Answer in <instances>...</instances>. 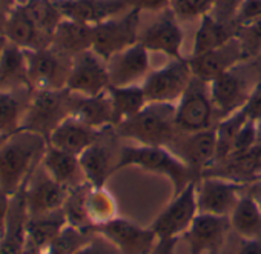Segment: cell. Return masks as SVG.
Segmentation results:
<instances>
[{"instance_id":"cell-1","label":"cell","mask_w":261,"mask_h":254,"mask_svg":"<svg viewBox=\"0 0 261 254\" xmlns=\"http://www.w3.org/2000/svg\"><path fill=\"white\" fill-rule=\"evenodd\" d=\"M48 148L39 133L19 130L0 147V188L11 197L31 179Z\"/></svg>"},{"instance_id":"cell-2","label":"cell","mask_w":261,"mask_h":254,"mask_svg":"<svg viewBox=\"0 0 261 254\" xmlns=\"http://www.w3.org/2000/svg\"><path fill=\"white\" fill-rule=\"evenodd\" d=\"M129 167H137L148 173L165 176L172 183L174 196L178 194L189 182L198 180L192 170L168 147H151L140 144L123 147L112 168V174Z\"/></svg>"},{"instance_id":"cell-3","label":"cell","mask_w":261,"mask_h":254,"mask_svg":"<svg viewBox=\"0 0 261 254\" xmlns=\"http://www.w3.org/2000/svg\"><path fill=\"white\" fill-rule=\"evenodd\" d=\"M115 130L136 144L169 148L178 133L175 103H148L139 114L117 125Z\"/></svg>"},{"instance_id":"cell-4","label":"cell","mask_w":261,"mask_h":254,"mask_svg":"<svg viewBox=\"0 0 261 254\" xmlns=\"http://www.w3.org/2000/svg\"><path fill=\"white\" fill-rule=\"evenodd\" d=\"M74 93L62 89H37L23 116L20 130L34 131L46 139L66 117L72 116Z\"/></svg>"},{"instance_id":"cell-5","label":"cell","mask_w":261,"mask_h":254,"mask_svg":"<svg viewBox=\"0 0 261 254\" xmlns=\"http://www.w3.org/2000/svg\"><path fill=\"white\" fill-rule=\"evenodd\" d=\"M142 11L129 8L120 16L92 27V51L108 62L115 54L139 42Z\"/></svg>"},{"instance_id":"cell-6","label":"cell","mask_w":261,"mask_h":254,"mask_svg":"<svg viewBox=\"0 0 261 254\" xmlns=\"http://www.w3.org/2000/svg\"><path fill=\"white\" fill-rule=\"evenodd\" d=\"M215 108L211 100L209 85L192 77L185 94L175 103V125L178 131L189 134L212 128Z\"/></svg>"},{"instance_id":"cell-7","label":"cell","mask_w":261,"mask_h":254,"mask_svg":"<svg viewBox=\"0 0 261 254\" xmlns=\"http://www.w3.org/2000/svg\"><path fill=\"white\" fill-rule=\"evenodd\" d=\"M192 77L188 59H171L162 68L151 71L143 80L148 103H177Z\"/></svg>"},{"instance_id":"cell-8","label":"cell","mask_w":261,"mask_h":254,"mask_svg":"<svg viewBox=\"0 0 261 254\" xmlns=\"http://www.w3.org/2000/svg\"><path fill=\"white\" fill-rule=\"evenodd\" d=\"M91 231L109 240L120 254H151L159 242L151 226L143 228L133 220L117 216L92 225Z\"/></svg>"},{"instance_id":"cell-9","label":"cell","mask_w":261,"mask_h":254,"mask_svg":"<svg viewBox=\"0 0 261 254\" xmlns=\"http://www.w3.org/2000/svg\"><path fill=\"white\" fill-rule=\"evenodd\" d=\"M198 214L197 205V180L189 182L171 203L155 217L151 229L159 239L181 237Z\"/></svg>"},{"instance_id":"cell-10","label":"cell","mask_w":261,"mask_h":254,"mask_svg":"<svg viewBox=\"0 0 261 254\" xmlns=\"http://www.w3.org/2000/svg\"><path fill=\"white\" fill-rule=\"evenodd\" d=\"M30 85L37 89H62L66 88V80L71 71V63L65 65L68 56L60 54L54 48L25 50Z\"/></svg>"},{"instance_id":"cell-11","label":"cell","mask_w":261,"mask_h":254,"mask_svg":"<svg viewBox=\"0 0 261 254\" xmlns=\"http://www.w3.org/2000/svg\"><path fill=\"white\" fill-rule=\"evenodd\" d=\"M111 85L108 62L92 50L72 57L66 88L79 96H97L105 93Z\"/></svg>"},{"instance_id":"cell-12","label":"cell","mask_w":261,"mask_h":254,"mask_svg":"<svg viewBox=\"0 0 261 254\" xmlns=\"http://www.w3.org/2000/svg\"><path fill=\"white\" fill-rule=\"evenodd\" d=\"M244 183L220 176H201L197 180V205L198 213L230 216L240 200V191Z\"/></svg>"},{"instance_id":"cell-13","label":"cell","mask_w":261,"mask_h":254,"mask_svg":"<svg viewBox=\"0 0 261 254\" xmlns=\"http://www.w3.org/2000/svg\"><path fill=\"white\" fill-rule=\"evenodd\" d=\"M185 34L180 20L171 8L159 13L157 19L140 33L139 42L149 53H162L171 59H181Z\"/></svg>"},{"instance_id":"cell-14","label":"cell","mask_w":261,"mask_h":254,"mask_svg":"<svg viewBox=\"0 0 261 254\" xmlns=\"http://www.w3.org/2000/svg\"><path fill=\"white\" fill-rule=\"evenodd\" d=\"M229 228L230 220L227 216L198 213L181 239L188 243L191 254L218 252L226 240Z\"/></svg>"},{"instance_id":"cell-15","label":"cell","mask_w":261,"mask_h":254,"mask_svg":"<svg viewBox=\"0 0 261 254\" xmlns=\"http://www.w3.org/2000/svg\"><path fill=\"white\" fill-rule=\"evenodd\" d=\"M68 194L69 188L54 180L45 170L43 174H33L25 185V203L28 216L37 217L62 210Z\"/></svg>"},{"instance_id":"cell-16","label":"cell","mask_w":261,"mask_h":254,"mask_svg":"<svg viewBox=\"0 0 261 254\" xmlns=\"http://www.w3.org/2000/svg\"><path fill=\"white\" fill-rule=\"evenodd\" d=\"M171 148L195 174L197 179L201 173L215 162L217 156V130L215 126L204 131L185 134L181 139H175Z\"/></svg>"},{"instance_id":"cell-17","label":"cell","mask_w":261,"mask_h":254,"mask_svg":"<svg viewBox=\"0 0 261 254\" xmlns=\"http://www.w3.org/2000/svg\"><path fill=\"white\" fill-rule=\"evenodd\" d=\"M189 66L192 71V76L209 83L215 77L235 70V66L244 60L243 50L238 42V39L233 36L227 43L223 47L203 53L200 56H191L188 57Z\"/></svg>"},{"instance_id":"cell-18","label":"cell","mask_w":261,"mask_h":254,"mask_svg":"<svg viewBox=\"0 0 261 254\" xmlns=\"http://www.w3.org/2000/svg\"><path fill=\"white\" fill-rule=\"evenodd\" d=\"M149 54L151 53L140 42H137L136 45L111 57L108 60L111 85L126 86L143 83V80L151 73Z\"/></svg>"},{"instance_id":"cell-19","label":"cell","mask_w":261,"mask_h":254,"mask_svg":"<svg viewBox=\"0 0 261 254\" xmlns=\"http://www.w3.org/2000/svg\"><path fill=\"white\" fill-rule=\"evenodd\" d=\"M63 19L97 25L129 10L126 0H54Z\"/></svg>"},{"instance_id":"cell-20","label":"cell","mask_w":261,"mask_h":254,"mask_svg":"<svg viewBox=\"0 0 261 254\" xmlns=\"http://www.w3.org/2000/svg\"><path fill=\"white\" fill-rule=\"evenodd\" d=\"M207 85L215 112L220 114L221 119L241 109L250 94L244 79L235 70L215 77Z\"/></svg>"},{"instance_id":"cell-21","label":"cell","mask_w":261,"mask_h":254,"mask_svg":"<svg viewBox=\"0 0 261 254\" xmlns=\"http://www.w3.org/2000/svg\"><path fill=\"white\" fill-rule=\"evenodd\" d=\"M5 37L8 42L23 50H40L51 47V37L40 31L23 4H17L8 13L5 22Z\"/></svg>"},{"instance_id":"cell-22","label":"cell","mask_w":261,"mask_h":254,"mask_svg":"<svg viewBox=\"0 0 261 254\" xmlns=\"http://www.w3.org/2000/svg\"><path fill=\"white\" fill-rule=\"evenodd\" d=\"M100 136L101 131L91 128L75 116H69L49 134L48 145L80 156L88 147L95 144Z\"/></svg>"},{"instance_id":"cell-23","label":"cell","mask_w":261,"mask_h":254,"mask_svg":"<svg viewBox=\"0 0 261 254\" xmlns=\"http://www.w3.org/2000/svg\"><path fill=\"white\" fill-rule=\"evenodd\" d=\"M25 185L11 197L7 228L0 237V254H25L27 251V222L30 216L25 203Z\"/></svg>"},{"instance_id":"cell-24","label":"cell","mask_w":261,"mask_h":254,"mask_svg":"<svg viewBox=\"0 0 261 254\" xmlns=\"http://www.w3.org/2000/svg\"><path fill=\"white\" fill-rule=\"evenodd\" d=\"M65 225H68V222L63 214V210H57L37 217H30L27 222L25 254H39L48 249Z\"/></svg>"},{"instance_id":"cell-25","label":"cell","mask_w":261,"mask_h":254,"mask_svg":"<svg viewBox=\"0 0 261 254\" xmlns=\"http://www.w3.org/2000/svg\"><path fill=\"white\" fill-rule=\"evenodd\" d=\"M51 48L71 59L92 50V25L62 19L53 34Z\"/></svg>"},{"instance_id":"cell-26","label":"cell","mask_w":261,"mask_h":254,"mask_svg":"<svg viewBox=\"0 0 261 254\" xmlns=\"http://www.w3.org/2000/svg\"><path fill=\"white\" fill-rule=\"evenodd\" d=\"M43 170L59 183L72 190L86 183L85 176L82 173L79 156L71 154L68 151L59 150L56 147L48 145L45 156L42 159Z\"/></svg>"},{"instance_id":"cell-27","label":"cell","mask_w":261,"mask_h":254,"mask_svg":"<svg viewBox=\"0 0 261 254\" xmlns=\"http://www.w3.org/2000/svg\"><path fill=\"white\" fill-rule=\"evenodd\" d=\"M72 116L98 131H103L108 126H114V112L108 89L97 96L74 94Z\"/></svg>"},{"instance_id":"cell-28","label":"cell","mask_w":261,"mask_h":254,"mask_svg":"<svg viewBox=\"0 0 261 254\" xmlns=\"http://www.w3.org/2000/svg\"><path fill=\"white\" fill-rule=\"evenodd\" d=\"M112 112H114V126L120 125L121 122L134 117L139 114L146 105V94L142 83L136 85H126V86H115L109 85L108 88Z\"/></svg>"},{"instance_id":"cell-29","label":"cell","mask_w":261,"mask_h":254,"mask_svg":"<svg viewBox=\"0 0 261 254\" xmlns=\"http://www.w3.org/2000/svg\"><path fill=\"white\" fill-rule=\"evenodd\" d=\"M79 160L86 183H89L95 190L105 188L106 180L112 174L111 153L108 147L98 139L79 156Z\"/></svg>"},{"instance_id":"cell-30","label":"cell","mask_w":261,"mask_h":254,"mask_svg":"<svg viewBox=\"0 0 261 254\" xmlns=\"http://www.w3.org/2000/svg\"><path fill=\"white\" fill-rule=\"evenodd\" d=\"M30 85L25 50L7 42L0 50V86Z\"/></svg>"},{"instance_id":"cell-31","label":"cell","mask_w":261,"mask_h":254,"mask_svg":"<svg viewBox=\"0 0 261 254\" xmlns=\"http://www.w3.org/2000/svg\"><path fill=\"white\" fill-rule=\"evenodd\" d=\"M229 220L241 239H261V205L253 196H241Z\"/></svg>"},{"instance_id":"cell-32","label":"cell","mask_w":261,"mask_h":254,"mask_svg":"<svg viewBox=\"0 0 261 254\" xmlns=\"http://www.w3.org/2000/svg\"><path fill=\"white\" fill-rule=\"evenodd\" d=\"M233 36L235 30L221 24L212 14H206L200 19V25L195 31L191 56H200L203 53L217 50L227 43Z\"/></svg>"},{"instance_id":"cell-33","label":"cell","mask_w":261,"mask_h":254,"mask_svg":"<svg viewBox=\"0 0 261 254\" xmlns=\"http://www.w3.org/2000/svg\"><path fill=\"white\" fill-rule=\"evenodd\" d=\"M89 190H91L89 183H83L80 187L69 190V194L62 206L68 225H72L75 228L86 229V231H91V228L94 225L89 217L88 206H86V199H88Z\"/></svg>"},{"instance_id":"cell-34","label":"cell","mask_w":261,"mask_h":254,"mask_svg":"<svg viewBox=\"0 0 261 254\" xmlns=\"http://www.w3.org/2000/svg\"><path fill=\"white\" fill-rule=\"evenodd\" d=\"M22 105L10 89H0V136H10L20 130Z\"/></svg>"},{"instance_id":"cell-35","label":"cell","mask_w":261,"mask_h":254,"mask_svg":"<svg viewBox=\"0 0 261 254\" xmlns=\"http://www.w3.org/2000/svg\"><path fill=\"white\" fill-rule=\"evenodd\" d=\"M92 236L94 233L91 231L80 229L72 225H65L63 229L57 234V237L49 245L48 251L53 254H74L82 246H85L92 239Z\"/></svg>"},{"instance_id":"cell-36","label":"cell","mask_w":261,"mask_h":254,"mask_svg":"<svg viewBox=\"0 0 261 254\" xmlns=\"http://www.w3.org/2000/svg\"><path fill=\"white\" fill-rule=\"evenodd\" d=\"M86 206H88V213L89 217L92 220V223H101L106 222L112 217H115V200L114 197L105 190H95L91 187L89 193H88V199H86Z\"/></svg>"},{"instance_id":"cell-37","label":"cell","mask_w":261,"mask_h":254,"mask_svg":"<svg viewBox=\"0 0 261 254\" xmlns=\"http://www.w3.org/2000/svg\"><path fill=\"white\" fill-rule=\"evenodd\" d=\"M235 37L241 45L244 60L258 56L261 53V19L235 28Z\"/></svg>"},{"instance_id":"cell-38","label":"cell","mask_w":261,"mask_h":254,"mask_svg":"<svg viewBox=\"0 0 261 254\" xmlns=\"http://www.w3.org/2000/svg\"><path fill=\"white\" fill-rule=\"evenodd\" d=\"M215 0H171V11L178 20H195L211 14Z\"/></svg>"},{"instance_id":"cell-39","label":"cell","mask_w":261,"mask_h":254,"mask_svg":"<svg viewBox=\"0 0 261 254\" xmlns=\"http://www.w3.org/2000/svg\"><path fill=\"white\" fill-rule=\"evenodd\" d=\"M258 142V122L255 120H247L235 136L233 145H232V153L230 157L240 156L252 150ZM229 157V159H230Z\"/></svg>"},{"instance_id":"cell-40","label":"cell","mask_w":261,"mask_h":254,"mask_svg":"<svg viewBox=\"0 0 261 254\" xmlns=\"http://www.w3.org/2000/svg\"><path fill=\"white\" fill-rule=\"evenodd\" d=\"M258 19H261V0H241L233 14V27L238 28Z\"/></svg>"},{"instance_id":"cell-41","label":"cell","mask_w":261,"mask_h":254,"mask_svg":"<svg viewBox=\"0 0 261 254\" xmlns=\"http://www.w3.org/2000/svg\"><path fill=\"white\" fill-rule=\"evenodd\" d=\"M74 254H120V252L103 236L94 234L92 239L85 246H82L79 251H75Z\"/></svg>"},{"instance_id":"cell-42","label":"cell","mask_w":261,"mask_h":254,"mask_svg":"<svg viewBox=\"0 0 261 254\" xmlns=\"http://www.w3.org/2000/svg\"><path fill=\"white\" fill-rule=\"evenodd\" d=\"M243 111L249 120L261 122V82H258L250 89V94L243 106Z\"/></svg>"},{"instance_id":"cell-43","label":"cell","mask_w":261,"mask_h":254,"mask_svg":"<svg viewBox=\"0 0 261 254\" xmlns=\"http://www.w3.org/2000/svg\"><path fill=\"white\" fill-rule=\"evenodd\" d=\"M129 8H136L139 11H154L162 13L169 8L171 0H126Z\"/></svg>"},{"instance_id":"cell-44","label":"cell","mask_w":261,"mask_h":254,"mask_svg":"<svg viewBox=\"0 0 261 254\" xmlns=\"http://www.w3.org/2000/svg\"><path fill=\"white\" fill-rule=\"evenodd\" d=\"M10 205H11V196L7 194L2 188H0V237L4 236L5 228H7V219L10 213Z\"/></svg>"},{"instance_id":"cell-45","label":"cell","mask_w":261,"mask_h":254,"mask_svg":"<svg viewBox=\"0 0 261 254\" xmlns=\"http://www.w3.org/2000/svg\"><path fill=\"white\" fill-rule=\"evenodd\" d=\"M178 242V237L171 239H159L155 248L151 254H175V245Z\"/></svg>"},{"instance_id":"cell-46","label":"cell","mask_w":261,"mask_h":254,"mask_svg":"<svg viewBox=\"0 0 261 254\" xmlns=\"http://www.w3.org/2000/svg\"><path fill=\"white\" fill-rule=\"evenodd\" d=\"M237 254H261V239H243Z\"/></svg>"},{"instance_id":"cell-47","label":"cell","mask_w":261,"mask_h":254,"mask_svg":"<svg viewBox=\"0 0 261 254\" xmlns=\"http://www.w3.org/2000/svg\"><path fill=\"white\" fill-rule=\"evenodd\" d=\"M10 136H11V134H10ZM10 136H0V147H2V145L5 144V141H7Z\"/></svg>"},{"instance_id":"cell-48","label":"cell","mask_w":261,"mask_h":254,"mask_svg":"<svg viewBox=\"0 0 261 254\" xmlns=\"http://www.w3.org/2000/svg\"><path fill=\"white\" fill-rule=\"evenodd\" d=\"M255 180H261V173H259V174H258V176L255 177Z\"/></svg>"},{"instance_id":"cell-49","label":"cell","mask_w":261,"mask_h":254,"mask_svg":"<svg viewBox=\"0 0 261 254\" xmlns=\"http://www.w3.org/2000/svg\"><path fill=\"white\" fill-rule=\"evenodd\" d=\"M209 254H218V252H209Z\"/></svg>"}]
</instances>
